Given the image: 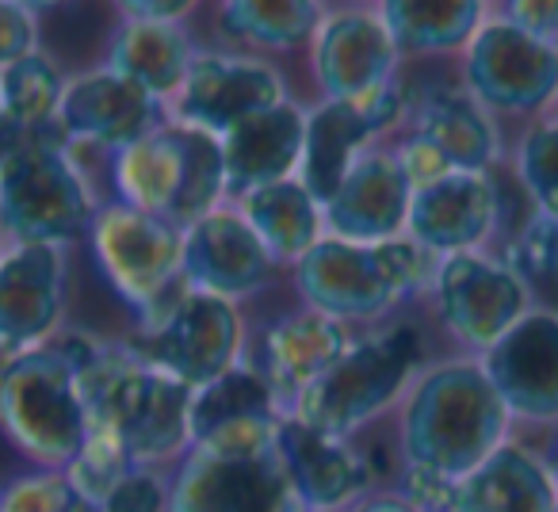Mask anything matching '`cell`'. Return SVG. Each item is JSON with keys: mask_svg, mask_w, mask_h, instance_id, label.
Instances as JSON below:
<instances>
[{"mask_svg": "<svg viewBox=\"0 0 558 512\" xmlns=\"http://www.w3.org/2000/svg\"><path fill=\"white\" fill-rule=\"evenodd\" d=\"M512 413L478 356L433 364L413 379L398 410L402 471L459 481L509 440Z\"/></svg>", "mask_w": 558, "mask_h": 512, "instance_id": "cell-1", "label": "cell"}, {"mask_svg": "<svg viewBox=\"0 0 558 512\" xmlns=\"http://www.w3.org/2000/svg\"><path fill=\"white\" fill-rule=\"evenodd\" d=\"M77 359L88 428L111 432L131 451L134 466H161L192 451V387L149 367L131 344L62 337Z\"/></svg>", "mask_w": 558, "mask_h": 512, "instance_id": "cell-2", "label": "cell"}, {"mask_svg": "<svg viewBox=\"0 0 558 512\" xmlns=\"http://www.w3.org/2000/svg\"><path fill=\"white\" fill-rule=\"evenodd\" d=\"M440 256L402 233L390 241L326 237L295 265V291L303 303L337 321H379L405 298L433 291Z\"/></svg>", "mask_w": 558, "mask_h": 512, "instance_id": "cell-3", "label": "cell"}, {"mask_svg": "<svg viewBox=\"0 0 558 512\" xmlns=\"http://www.w3.org/2000/svg\"><path fill=\"white\" fill-rule=\"evenodd\" d=\"M425 371V337L410 321L352 337L349 352L303 390L288 417L318 428L326 436L352 440L387 410L402 405L405 390Z\"/></svg>", "mask_w": 558, "mask_h": 512, "instance_id": "cell-4", "label": "cell"}, {"mask_svg": "<svg viewBox=\"0 0 558 512\" xmlns=\"http://www.w3.org/2000/svg\"><path fill=\"white\" fill-rule=\"evenodd\" d=\"M70 146L54 123L47 131H24L0 157V233L12 245L43 241L70 248L88 237L96 203Z\"/></svg>", "mask_w": 558, "mask_h": 512, "instance_id": "cell-5", "label": "cell"}, {"mask_svg": "<svg viewBox=\"0 0 558 512\" xmlns=\"http://www.w3.org/2000/svg\"><path fill=\"white\" fill-rule=\"evenodd\" d=\"M111 184L116 203L187 230L226 199L222 138L172 119L111 154Z\"/></svg>", "mask_w": 558, "mask_h": 512, "instance_id": "cell-6", "label": "cell"}, {"mask_svg": "<svg viewBox=\"0 0 558 512\" xmlns=\"http://www.w3.org/2000/svg\"><path fill=\"white\" fill-rule=\"evenodd\" d=\"M0 432L39 471H65L88 432L77 359L65 341L16 352L0 367Z\"/></svg>", "mask_w": 558, "mask_h": 512, "instance_id": "cell-7", "label": "cell"}, {"mask_svg": "<svg viewBox=\"0 0 558 512\" xmlns=\"http://www.w3.org/2000/svg\"><path fill=\"white\" fill-rule=\"evenodd\" d=\"M96 265L116 295L131 306L138 318L161 310L184 280V230L126 203L96 207L93 230H88Z\"/></svg>", "mask_w": 558, "mask_h": 512, "instance_id": "cell-8", "label": "cell"}, {"mask_svg": "<svg viewBox=\"0 0 558 512\" xmlns=\"http://www.w3.org/2000/svg\"><path fill=\"white\" fill-rule=\"evenodd\" d=\"M149 367L199 390L241 364L245 326L230 298L184 288L149 318H142L131 344Z\"/></svg>", "mask_w": 558, "mask_h": 512, "instance_id": "cell-9", "label": "cell"}, {"mask_svg": "<svg viewBox=\"0 0 558 512\" xmlns=\"http://www.w3.org/2000/svg\"><path fill=\"white\" fill-rule=\"evenodd\" d=\"M169 512H306L276 443H192L172 474Z\"/></svg>", "mask_w": 558, "mask_h": 512, "instance_id": "cell-10", "label": "cell"}, {"mask_svg": "<svg viewBox=\"0 0 558 512\" xmlns=\"http://www.w3.org/2000/svg\"><path fill=\"white\" fill-rule=\"evenodd\" d=\"M463 88L486 111L532 115L558 100V42L489 20L463 50Z\"/></svg>", "mask_w": 558, "mask_h": 512, "instance_id": "cell-11", "label": "cell"}, {"mask_svg": "<svg viewBox=\"0 0 558 512\" xmlns=\"http://www.w3.org/2000/svg\"><path fill=\"white\" fill-rule=\"evenodd\" d=\"M436 318L474 356L489 352L527 314V288L501 256L486 248L440 256L433 280Z\"/></svg>", "mask_w": 558, "mask_h": 512, "instance_id": "cell-12", "label": "cell"}, {"mask_svg": "<svg viewBox=\"0 0 558 512\" xmlns=\"http://www.w3.org/2000/svg\"><path fill=\"white\" fill-rule=\"evenodd\" d=\"M70 288V248L20 241L0 253V352L50 344L65 314Z\"/></svg>", "mask_w": 558, "mask_h": 512, "instance_id": "cell-13", "label": "cell"}, {"mask_svg": "<svg viewBox=\"0 0 558 512\" xmlns=\"http://www.w3.org/2000/svg\"><path fill=\"white\" fill-rule=\"evenodd\" d=\"M288 100L283 77L271 62L253 54H195L180 93L172 96L177 123L199 126V131L230 134L241 119L268 111Z\"/></svg>", "mask_w": 558, "mask_h": 512, "instance_id": "cell-14", "label": "cell"}, {"mask_svg": "<svg viewBox=\"0 0 558 512\" xmlns=\"http://www.w3.org/2000/svg\"><path fill=\"white\" fill-rule=\"evenodd\" d=\"M489 382L512 420L558 428V314L527 310L489 352H482Z\"/></svg>", "mask_w": 558, "mask_h": 512, "instance_id": "cell-15", "label": "cell"}, {"mask_svg": "<svg viewBox=\"0 0 558 512\" xmlns=\"http://www.w3.org/2000/svg\"><path fill=\"white\" fill-rule=\"evenodd\" d=\"M311 47L314 85L326 100H364L367 93L398 81L402 50L395 47L379 12H333L322 20Z\"/></svg>", "mask_w": 558, "mask_h": 512, "instance_id": "cell-16", "label": "cell"}, {"mask_svg": "<svg viewBox=\"0 0 558 512\" xmlns=\"http://www.w3.org/2000/svg\"><path fill=\"white\" fill-rule=\"evenodd\" d=\"M405 233L436 256L471 253L494 241L501 233V192H497L494 169L448 172L417 187Z\"/></svg>", "mask_w": 558, "mask_h": 512, "instance_id": "cell-17", "label": "cell"}, {"mask_svg": "<svg viewBox=\"0 0 558 512\" xmlns=\"http://www.w3.org/2000/svg\"><path fill=\"white\" fill-rule=\"evenodd\" d=\"M271 272H276V260L241 210L215 207L184 230L187 288L238 303L268 288Z\"/></svg>", "mask_w": 558, "mask_h": 512, "instance_id": "cell-18", "label": "cell"}, {"mask_svg": "<svg viewBox=\"0 0 558 512\" xmlns=\"http://www.w3.org/2000/svg\"><path fill=\"white\" fill-rule=\"evenodd\" d=\"M413 184L398 164L395 146H367L352 161L333 199L322 207L326 230L344 241H390L402 237L410 222Z\"/></svg>", "mask_w": 558, "mask_h": 512, "instance_id": "cell-19", "label": "cell"}, {"mask_svg": "<svg viewBox=\"0 0 558 512\" xmlns=\"http://www.w3.org/2000/svg\"><path fill=\"white\" fill-rule=\"evenodd\" d=\"M58 126L70 142L96 149H126L131 142L154 134L161 123V100L138 88L134 81L111 73L108 65L93 73H81L65 85Z\"/></svg>", "mask_w": 558, "mask_h": 512, "instance_id": "cell-20", "label": "cell"}, {"mask_svg": "<svg viewBox=\"0 0 558 512\" xmlns=\"http://www.w3.org/2000/svg\"><path fill=\"white\" fill-rule=\"evenodd\" d=\"M291 489L306 512H349L372 489V466L352 440L326 436L295 417H283L276 436Z\"/></svg>", "mask_w": 558, "mask_h": 512, "instance_id": "cell-21", "label": "cell"}, {"mask_svg": "<svg viewBox=\"0 0 558 512\" xmlns=\"http://www.w3.org/2000/svg\"><path fill=\"white\" fill-rule=\"evenodd\" d=\"M349 344L352 333L344 321L306 306V310L283 314L264 329L253 367L264 375V382L276 394V405L288 417L303 398V390H311L349 352Z\"/></svg>", "mask_w": 558, "mask_h": 512, "instance_id": "cell-22", "label": "cell"}, {"mask_svg": "<svg viewBox=\"0 0 558 512\" xmlns=\"http://www.w3.org/2000/svg\"><path fill=\"white\" fill-rule=\"evenodd\" d=\"M303 142H306V111L291 100L241 119L230 134H222L226 195L230 199H245L256 187H268L276 180H291L299 172Z\"/></svg>", "mask_w": 558, "mask_h": 512, "instance_id": "cell-23", "label": "cell"}, {"mask_svg": "<svg viewBox=\"0 0 558 512\" xmlns=\"http://www.w3.org/2000/svg\"><path fill=\"white\" fill-rule=\"evenodd\" d=\"M444 512H558V481L547 459L505 440L486 463L451 481Z\"/></svg>", "mask_w": 558, "mask_h": 512, "instance_id": "cell-24", "label": "cell"}, {"mask_svg": "<svg viewBox=\"0 0 558 512\" xmlns=\"http://www.w3.org/2000/svg\"><path fill=\"white\" fill-rule=\"evenodd\" d=\"M410 131H417L451 172H489L497 164V126L466 88H436L425 100L410 103Z\"/></svg>", "mask_w": 558, "mask_h": 512, "instance_id": "cell-25", "label": "cell"}, {"mask_svg": "<svg viewBox=\"0 0 558 512\" xmlns=\"http://www.w3.org/2000/svg\"><path fill=\"white\" fill-rule=\"evenodd\" d=\"M379 138L383 134L375 131V123L364 115L360 103L322 100L314 111H306V142L295 180L326 207L341 187V180L349 176L352 161Z\"/></svg>", "mask_w": 558, "mask_h": 512, "instance_id": "cell-26", "label": "cell"}, {"mask_svg": "<svg viewBox=\"0 0 558 512\" xmlns=\"http://www.w3.org/2000/svg\"><path fill=\"white\" fill-rule=\"evenodd\" d=\"M192 39L180 24L161 20H123L108 39V65L111 73L134 81L157 100H172L192 70Z\"/></svg>", "mask_w": 558, "mask_h": 512, "instance_id": "cell-27", "label": "cell"}, {"mask_svg": "<svg viewBox=\"0 0 558 512\" xmlns=\"http://www.w3.org/2000/svg\"><path fill=\"white\" fill-rule=\"evenodd\" d=\"M241 203V215L248 218V225L256 230V237L264 241V248L271 253L276 265H299L322 237H326V215L322 203L291 180H276L268 187H256Z\"/></svg>", "mask_w": 558, "mask_h": 512, "instance_id": "cell-28", "label": "cell"}, {"mask_svg": "<svg viewBox=\"0 0 558 512\" xmlns=\"http://www.w3.org/2000/svg\"><path fill=\"white\" fill-rule=\"evenodd\" d=\"M482 12L486 0H379V20L410 58L466 50L482 27Z\"/></svg>", "mask_w": 558, "mask_h": 512, "instance_id": "cell-29", "label": "cell"}, {"mask_svg": "<svg viewBox=\"0 0 558 512\" xmlns=\"http://www.w3.org/2000/svg\"><path fill=\"white\" fill-rule=\"evenodd\" d=\"M322 20V0H218V27L233 42L271 54L314 42Z\"/></svg>", "mask_w": 558, "mask_h": 512, "instance_id": "cell-30", "label": "cell"}, {"mask_svg": "<svg viewBox=\"0 0 558 512\" xmlns=\"http://www.w3.org/2000/svg\"><path fill=\"white\" fill-rule=\"evenodd\" d=\"M268 413H283L276 405L271 387L253 364H238L222 379L207 382L192 394V443L207 440L238 420L268 417Z\"/></svg>", "mask_w": 558, "mask_h": 512, "instance_id": "cell-31", "label": "cell"}, {"mask_svg": "<svg viewBox=\"0 0 558 512\" xmlns=\"http://www.w3.org/2000/svg\"><path fill=\"white\" fill-rule=\"evenodd\" d=\"M65 81L47 54H27L0 70V115L20 131H47L58 123Z\"/></svg>", "mask_w": 558, "mask_h": 512, "instance_id": "cell-32", "label": "cell"}, {"mask_svg": "<svg viewBox=\"0 0 558 512\" xmlns=\"http://www.w3.org/2000/svg\"><path fill=\"white\" fill-rule=\"evenodd\" d=\"M501 260L520 276L527 295L539 298V310L558 314V218L535 210L524 230L505 241Z\"/></svg>", "mask_w": 558, "mask_h": 512, "instance_id": "cell-33", "label": "cell"}, {"mask_svg": "<svg viewBox=\"0 0 558 512\" xmlns=\"http://www.w3.org/2000/svg\"><path fill=\"white\" fill-rule=\"evenodd\" d=\"M517 184L539 215L558 218V119L527 126L517 146Z\"/></svg>", "mask_w": 558, "mask_h": 512, "instance_id": "cell-34", "label": "cell"}, {"mask_svg": "<svg viewBox=\"0 0 558 512\" xmlns=\"http://www.w3.org/2000/svg\"><path fill=\"white\" fill-rule=\"evenodd\" d=\"M0 512H104L65 471H32L0 489Z\"/></svg>", "mask_w": 558, "mask_h": 512, "instance_id": "cell-35", "label": "cell"}, {"mask_svg": "<svg viewBox=\"0 0 558 512\" xmlns=\"http://www.w3.org/2000/svg\"><path fill=\"white\" fill-rule=\"evenodd\" d=\"M172 478H165L161 466H134L108 497H104V512H169Z\"/></svg>", "mask_w": 558, "mask_h": 512, "instance_id": "cell-36", "label": "cell"}, {"mask_svg": "<svg viewBox=\"0 0 558 512\" xmlns=\"http://www.w3.org/2000/svg\"><path fill=\"white\" fill-rule=\"evenodd\" d=\"M35 42H39V16H32L16 0H0V70L35 54Z\"/></svg>", "mask_w": 558, "mask_h": 512, "instance_id": "cell-37", "label": "cell"}, {"mask_svg": "<svg viewBox=\"0 0 558 512\" xmlns=\"http://www.w3.org/2000/svg\"><path fill=\"white\" fill-rule=\"evenodd\" d=\"M505 20L558 42V0H505Z\"/></svg>", "mask_w": 558, "mask_h": 512, "instance_id": "cell-38", "label": "cell"}, {"mask_svg": "<svg viewBox=\"0 0 558 512\" xmlns=\"http://www.w3.org/2000/svg\"><path fill=\"white\" fill-rule=\"evenodd\" d=\"M126 20H161V24H180L199 0H111Z\"/></svg>", "mask_w": 558, "mask_h": 512, "instance_id": "cell-39", "label": "cell"}, {"mask_svg": "<svg viewBox=\"0 0 558 512\" xmlns=\"http://www.w3.org/2000/svg\"><path fill=\"white\" fill-rule=\"evenodd\" d=\"M349 512H428V509L413 504L405 493H395V489H387V493H367L364 501H360L356 509H349Z\"/></svg>", "mask_w": 558, "mask_h": 512, "instance_id": "cell-40", "label": "cell"}, {"mask_svg": "<svg viewBox=\"0 0 558 512\" xmlns=\"http://www.w3.org/2000/svg\"><path fill=\"white\" fill-rule=\"evenodd\" d=\"M16 4H24L32 16H47V12H58L62 4H70V0H16Z\"/></svg>", "mask_w": 558, "mask_h": 512, "instance_id": "cell-41", "label": "cell"}, {"mask_svg": "<svg viewBox=\"0 0 558 512\" xmlns=\"http://www.w3.org/2000/svg\"><path fill=\"white\" fill-rule=\"evenodd\" d=\"M4 359H9V356H4V352H0V367H4Z\"/></svg>", "mask_w": 558, "mask_h": 512, "instance_id": "cell-42", "label": "cell"}]
</instances>
